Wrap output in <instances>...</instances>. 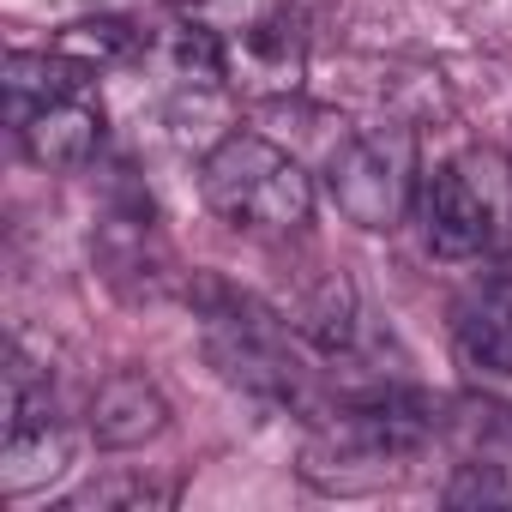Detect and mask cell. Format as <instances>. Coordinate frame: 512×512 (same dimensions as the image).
Instances as JSON below:
<instances>
[{"label":"cell","mask_w":512,"mask_h":512,"mask_svg":"<svg viewBox=\"0 0 512 512\" xmlns=\"http://www.w3.org/2000/svg\"><path fill=\"white\" fill-rule=\"evenodd\" d=\"M151 506H175V488L151 482V476H133V470L97 476V482H85L61 500V512H151Z\"/></svg>","instance_id":"9a60e30c"},{"label":"cell","mask_w":512,"mask_h":512,"mask_svg":"<svg viewBox=\"0 0 512 512\" xmlns=\"http://www.w3.org/2000/svg\"><path fill=\"white\" fill-rule=\"evenodd\" d=\"M139 43H145V37H139L127 19L97 13V19H73V25H61L49 49H61V55H67L73 67H85V73H103V67L133 61V55H139Z\"/></svg>","instance_id":"5bb4252c"},{"label":"cell","mask_w":512,"mask_h":512,"mask_svg":"<svg viewBox=\"0 0 512 512\" xmlns=\"http://www.w3.org/2000/svg\"><path fill=\"white\" fill-rule=\"evenodd\" d=\"M422 241L440 260H482L512 247V157L506 151H464L422 175L416 199Z\"/></svg>","instance_id":"3957f363"},{"label":"cell","mask_w":512,"mask_h":512,"mask_svg":"<svg viewBox=\"0 0 512 512\" xmlns=\"http://www.w3.org/2000/svg\"><path fill=\"white\" fill-rule=\"evenodd\" d=\"M326 193L344 223L368 235H392L416 217L422 199V157L410 127H368L332 145L326 157Z\"/></svg>","instance_id":"5b68a950"},{"label":"cell","mask_w":512,"mask_h":512,"mask_svg":"<svg viewBox=\"0 0 512 512\" xmlns=\"http://www.w3.org/2000/svg\"><path fill=\"white\" fill-rule=\"evenodd\" d=\"M290 326H296V338H308L320 356H344V350L356 344V332H362V302H356V284H350L344 272H320V278L296 296Z\"/></svg>","instance_id":"8fae6325"},{"label":"cell","mask_w":512,"mask_h":512,"mask_svg":"<svg viewBox=\"0 0 512 512\" xmlns=\"http://www.w3.org/2000/svg\"><path fill=\"white\" fill-rule=\"evenodd\" d=\"M13 139H19V151L37 169L73 175V169L97 163V151H103V103H91L85 91H73V97L37 109L25 127H13Z\"/></svg>","instance_id":"9c48e42d"},{"label":"cell","mask_w":512,"mask_h":512,"mask_svg":"<svg viewBox=\"0 0 512 512\" xmlns=\"http://www.w3.org/2000/svg\"><path fill=\"white\" fill-rule=\"evenodd\" d=\"M199 199L241 235H296L314 223V175L260 133H223L199 157Z\"/></svg>","instance_id":"7a4b0ae2"},{"label":"cell","mask_w":512,"mask_h":512,"mask_svg":"<svg viewBox=\"0 0 512 512\" xmlns=\"http://www.w3.org/2000/svg\"><path fill=\"white\" fill-rule=\"evenodd\" d=\"M302 67H308V31L290 0H278L260 25L229 37V79L247 91H296Z\"/></svg>","instance_id":"52a82bcc"},{"label":"cell","mask_w":512,"mask_h":512,"mask_svg":"<svg viewBox=\"0 0 512 512\" xmlns=\"http://www.w3.org/2000/svg\"><path fill=\"white\" fill-rule=\"evenodd\" d=\"M181 25H199V31H217V37H241L247 25H260L278 0H169Z\"/></svg>","instance_id":"2e32d148"},{"label":"cell","mask_w":512,"mask_h":512,"mask_svg":"<svg viewBox=\"0 0 512 512\" xmlns=\"http://www.w3.org/2000/svg\"><path fill=\"white\" fill-rule=\"evenodd\" d=\"M67 464H73V440H67L61 416L0 434V494H7V500H25V494L49 488Z\"/></svg>","instance_id":"30bf717a"},{"label":"cell","mask_w":512,"mask_h":512,"mask_svg":"<svg viewBox=\"0 0 512 512\" xmlns=\"http://www.w3.org/2000/svg\"><path fill=\"white\" fill-rule=\"evenodd\" d=\"M91 260H97V272L109 278V290L127 296V302H157V296L169 290V278H175L169 247H163V235H157V223H151V205H139V211H109V217L97 223V235H91Z\"/></svg>","instance_id":"8992f818"},{"label":"cell","mask_w":512,"mask_h":512,"mask_svg":"<svg viewBox=\"0 0 512 512\" xmlns=\"http://www.w3.org/2000/svg\"><path fill=\"white\" fill-rule=\"evenodd\" d=\"M446 500H452V506H482V500L506 506V500H512V488L500 482V470H494V464H464V470L446 482Z\"/></svg>","instance_id":"e0dca14e"},{"label":"cell","mask_w":512,"mask_h":512,"mask_svg":"<svg viewBox=\"0 0 512 512\" xmlns=\"http://www.w3.org/2000/svg\"><path fill=\"white\" fill-rule=\"evenodd\" d=\"M452 344L458 362L488 374V380H512V296H482L452 320Z\"/></svg>","instance_id":"4fadbf2b"},{"label":"cell","mask_w":512,"mask_h":512,"mask_svg":"<svg viewBox=\"0 0 512 512\" xmlns=\"http://www.w3.org/2000/svg\"><path fill=\"white\" fill-rule=\"evenodd\" d=\"M193 308H199V332H205V356L211 368L272 404H302V368L290 356V320H278L266 302H253L217 278H193Z\"/></svg>","instance_id":"277c9868"},{"label":"cell","mask_w":512,"mask_h":512,"mask_svg":"<svg viewBox=\"0 0 512 512\" xmlns=\"http://www.w3.org/2000/svg\"><path fill=\"white\" fill-rule=\"evenodd\" d=\"M91 440L103 452H133V446H151L163 428H169V398L151 374L139 368H121L109 374L97 392H91V416H85Z\"/></svg>","instance_id":"ba28073f"},{"label":"cell","mask_w":512,"mask_h":512,"mask_svg":"<svg viewBox=\"0 0 512 512\" xmlns=\"http://www.w3.org/2000/svg\"><path fill=\"white\" fill-rule=\"evenodd\" d=\"M73 91H85V67H73L61 49H13L7 55V115H13V127H25L37 109L61 103Z\"/></svg>","instance_id":"7c38bea8"},{"label":"cell","mask_w":512,"mask_h":512,"mask_svg":"<svg viewBox=\"0 0 512 512\" xmlns=\"http://www.w3.org/2000/svg\"><path fill=\"white\" fill-rule=\"evenodd\" d=\"M440 428L434 398L404 392V386H380L362 392L356 404H344L302 452V476L326 494H362L380 488L386 476H398Z\"/></svg>","instance_id":"6da1fadb"}]
</instances>
